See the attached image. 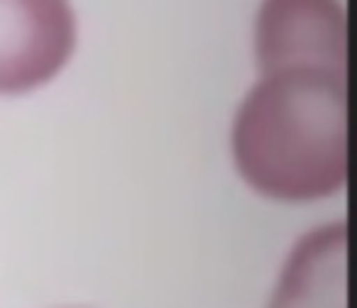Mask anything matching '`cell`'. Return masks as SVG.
Here are the masks:
<instances>
[{"label":"cell","mask_w":357,"mask_h":308,"mask_svg":"<svg viewBox=\"0 0 357 308\" xmlns=\"http://www.w3.org/2000/svg\"><path fill=\"white\" fill-rule=\"evenodd\" d=\"M76 37L69 0H0V95H25L54 81Z\"/></svg>","instance_id":"7a4b0ae2"},{"label":"cell","mask_w":357,"mask_h":308,"mask_svg":"<svg viewBox=\"0 0 357 308\" xmlns=\"http://www.w3.org/2000/svg\"><path fill=\"white\" fill-rule=\"evenodd\" d=\"M347 69L291 64L259 74L233 123V160L259 196L311 203L347 184Z\"/></svg>","instance_id":"6da1fadb"},{"label":"cell","mask_w":357,"mask_h":308,"mask_svg":"<svg viewBox=\"0 0 357 308\" xmlns=\"http://www.w3.org/2000/svg\"><path fill=\"white\" fill-rule=\"evenodd\" d=\"M345 220L306 233L289 254L269 308H345Z\"/></svg>","instance_id":"277c9868"},{"label":"cell","mask_w":357,"mask_h":308,"mask_svg":"<svg viewBox=\"0 0 357 308\" xmlns=\"http://www.w3.org/2000/svg\"><path fill=\"white\" fill-rule=\"evenodd\" d=\"M259 74L291 64L347 69V27L340 0H262L255 22Z\"/></svg>","instance_id":"3957f363"}]
</instances>
